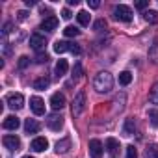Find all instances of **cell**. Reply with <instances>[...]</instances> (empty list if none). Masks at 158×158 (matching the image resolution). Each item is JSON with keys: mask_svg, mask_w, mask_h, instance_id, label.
<instances>
[{"mask_svg": "<svg viewBox=\"0 0 158 158\" xmlns=\"http://www.w3.org/2000/svg\"><path fill=\"white\" fill-rule=\"evenodd\" d=\"M6 104L11 108V110H21L24 106V97L21 93H10L6 97Z\"/></svg>", "mask_w": 158, "mask_h": 158, "instance_id": "obj_5", "label": "cell"}, {"mask_svg": "<svg viewBox=\"0 0 158 158\" xmlns=\"http://www.w3.org/2000/svg\"><path fill=\"white\" fill-rule=\"evenodd\" d=\"M30 108L35 115H43L45 114V101L41 97H32L30 99Z\"/></svg>", "mask_w": 158, "mask_h": 158, "instance_id": "obj_7", "label": "cell"}, {"mask_svg": "<svg viewBox=\"0 0 158 158\" xmlns=\"http://www.w3.org/2000/svg\"><path fill=\"white\" fill-rule=\"evenodd\" d=\"M123 134L125 136H134L136 134V121L132 117L125 119V125H123Z\"/></svg>", "mask_w": 158, "mask_h": 158, "instance_id": "obj_16", "label": "cell"}, {"mask_svg": "<svg viewBox=\"0 0 158 158\" xmlns=\"http://www.w3.org/2000/svg\"><path fill=\"white\" fill-rule=\"evenodd\" d=\"M47 125H48V128H50V130L58 132V130L63 127V117H61V115H58V114H52V115H48Z\"/></svg>", "mask_w": 158, "mask_h": 158, "instance_id": "obj_9", "label": "cell"}, {"mask_svg": "<svg viewBox=\"0 0 158 158\" xmlns=\"http://www.w3.org/2000/svg\"><path fill=\"white\" fill-rule=\"evenodd\" d=\"M17 15H19V19H21V21H24V19L28 17V13H26V11H19Z\"/></svg>", "mask_w": 158, "mask_h": 158, "instance_id": "obj_39", "label": "cell"}, {"mask_svg": "<svg viewBox=\"0 0 158 158\" xmlns=\"http://www.w3.org/2000/svg\"><path fill=\"white\" fill-rule=\"evenodd\" d=\"M88 6L93 8V10H97V8L101 6V2H99V0H88Z\"/></svg>", "mask_w": 158, "mask_h": 158, "instance_id": "obj_34", "label": "cell"}, {"mask_svg": "<svg viewBox=\"0 0 158 158\" xmlns=\"http://www.w3.org/2000/svg\"><path fill=\"white\" fill-rule=\"evenodd\" d=\"M127 158H138V151L134 145H128L127 147Z\"/></svg>", "mask_w": 158, "mask_h": 158, "instance_id": "obj_30", "label": "cell"}, {"mask_svg": "<svg viewBox=\"0 0 158 158\" xmlns=\"http://www.w3.org/2000/svg\"><path fill=\"white\" fill-rule=\"evenodd\" d=\"M93 30H95V32H104V30H106V21H104V19H99V21H95V24H93Z\"/></svg>", "mask_w": 158, "mask_h": 158, "instance_id": "obj_29", "label": "cell"}, {"mask_svg": "<svg viewBox=\"0 0 158 158\" xmlns=\"http://www.w3.org/2000/svg\"><path fill=\"white\" fill-rule=\"evenodd\" d=\"M134 6H136L138 10H145V8L149 6V0H139V2H136Z\"/></svg>", "mask_w": 158, "mask_h": 158, "instance_id": "obj_32", "label": "cell"}, {"mask_svg": "<svg viewBox=\"0 0 158 158\" xmlns=\"http://www.w3.org/2000/svg\"><path fill=\"white\" fill-rule=\"evenodd\" d=\"M63 34H65V37H76L78 34H80V30H78L76 26H65Z\"/></svg>", "mask_w": 158, "mask_h": 158, "instance_id": "obj_28", "label": "cell"}, {"mask_svg": "<svg viewBox=\"0 0 158 158\" xmlns=\"http://www.w3.org/2000/svg\"><path fill=\"white\" fill-rule=\"evenodd\" d=\"M71 149V138H61L60 141H56V152L58 154H65Z\"/></svg>", "mask_w": 158, "mask_h": 158, "instance_id": "obj_15", "label": "cell"}, {"mask_svg": "<svg viewBox=\"0 0 158 158\" xmlns=\"http://www.w3.org/2000/svg\"><path fill=\"white\" fill-rule=\"evenodd\" d=\"M47 60H48L47 54H39V56H37V63H47Z\"/></svg>", "mask_w": 158, "mask_h": 158, "instance_id": "obj_36", "label": "cell"}, {"mask_svg": "<svg viewBox=\"0 0 158 158\" xmlns=\"http://www.w3.org/2000/svg\"><path fill=\"white\" fill-rule=\"evenodd\" d=\"M39 28H41V30H45V32H54V30L58 28V19L50 15V17H47V19L41 23V26H39Z\"/></svg>", "mask_w": 158, "mask_h": 158, "instance_id": "obj_13", "label": "cell"}, {"mask_svg": "<svg viewBox=\"0 0 158 158\" xmlns=\"http://www.w3.org/2000/svg\"><path fill=\"white\" fill-rule=\"evenodd\" d=\"M11 26H13L11 23H6V24H4V28H2V35H8V34L11 32Z\"/></svg>", "mask_w": 158, "mask_h": 158, "instance_id": "obj_33", "label": "cell"}, {"mask_svg": "<svg viewBox=\"0 0 158 158\" xmlns=\"http://www.w3.org/2000/svg\"><path fill=\"white\" fill-rule=\"evenodd\" d=\"M76 19H78V23H80L82 26H89V21H91V15L88 13V11H78V15H76Z\"/></svg>", "mask_w": 158, "mask_h": 158, "instance_id": "obj_21", "label": "cell"}, {"mask_svg": "<svg viewBox=\"0 0 158 158\" xmlns=\"http://www.w3.org/2000/svg\"><path fill=\"white\" fill-rule=\"evenodd\" d=\"M93 88H95L99 93H108V91H112V88H114V76H112L108 71L97 73L95 80H93Z\"/></svg>", "mask_w": 158, "mask_h": 158, "instance_id": "obj_1", "label": "cell"}, {"mask_svg": "<svg viewBox=\"0 0 158 158\" xmlns=\"http://www.w3.org/2000/svg\"><path fill=\"white\" fill-rule=\"evenodd\" d=\"M149 101H151L152 104H158V82L151 88V91H149Z\"/></svg>", "mask_w": 158, "mask_h": 158, "instance_id": "obj_25", "label": "cell"}, {"mask_svg": "<svg viewBox=\"0 0 158 158\" xmlns=\"http://www.w3.org/2000/svg\"><path fill=\"white\" fill-rule=\"evenodd\" d=\"M114 19L121 21V23H128V21H132V10L125 4H119L114 8Z\"/></svg>", "mask_w": 158, "mask_h": 158, "instance_id": "obj_4", "label": "cell"}, {"mask_svg": "<svg viewBox=\"0 0 158 158\" xmlns=\"http://www.w3.org/2000/svg\"><path fill=\"white\" fill-rule=\"evenodd\" d=\"M73 52V54H80L82 52V48L78 47L76 43H71V41H56L54 43V52H58V54H63V52Z\"/></svg>", "mask_w": 158, "mask_h": 158, "instance_id": "obj_3", "label": "cell"}, {"mask_svg": "<svg viewBox=\"0 0 158 158\" xmlns=\"http://www.w3.org/2000/svg\"><path fill=\"white\" fill-rule=\"evenodd\" d=\"M130 82H132V73H128V71L119 73V84L121 86H128Z\"/></svg>", "mask_w": 158, "mask_h": 158, "instance_id": "obj_23", "label": "cell"}, {"mask_svg": "<svg viewBox=\"0 0 158 158\" xmlns=\"http://www.w3.org/2000/svg\"><path fill=\"white\" fill-rule=\"evenodd\" d=\"M47 147H48L47 138H35V139L30 143V149L35 151V152H43V151H47Z\"/></svg>", "mask_w": 158, "mask_h": 158, "instance_id": "obj_12", "label": "cell"}, {"mask_svg": "<svg viewBox=\"0 0 158 158\" xmlns=\"http://www.w3.org/2000/svg\"><path fill=\"white\" fill-rule=\"evenodd\" d=\"M50 106H52L56 112H58V110H61V108L65 106V95H63V93H60V91H58V93H54V95L50 97Z\"/></svg>", "mask_w": 158, "mask_h": 158, "instance_id": "obj_11", "label": "cell"}, {"mask_svg": "<svg viewBox=\"0 0 158 158\" xmlns=\"http://www.w3.org/2000/svg\"><path fill=\"white\" fill-rule=\"evenodd\" d=\"M61 17H63V19H65V21H69V19H71V17H73V13H71V11H69V10H63V11H61Z\"/></svg>", "mask_w": 158, "mask_h": 158, "instance_id": "obj_35", "label": "cell"}, {"mask_svg": "<svg viewBox=\"0 0 158 158\" xmlns=\"http://www.w3.org/2000/svg\"><path fill=\"white\" fill-rule=\"evenodd\" d=\"M102 152H104L102 143L99 139H91L89 141V156L91 158H102Z\"/></svg>", "mask_w": 158, "mask_h": 158, "instance_id": "obj_10", "label": "cell"}, {"mask_svg": "<svg viewBox=\"0 0 158 158\" xmlns=\"http://www.w3.org/2000/svg\"><path fill=\"white\" fill-rule=\"evenodd\" d=\"M48 84H50V80H48L47 76H39L37 80L34 82V88H35V89H39V91H43V89H47V88H48Z\"/></svg>", "mask_w": 158, "mask_h": 158, "instance_id": "obj_20", "label": "cell"}, {"mask_svg": "<svg viewBox=\"0 0 158 158\" xmlns=\"http://www.w3.org/2000/svg\"><path fill=\"white\" fill-rule=\"evenodd\" d=\"M39 128H41V125H39L35 119H26V123H24V130H26V134H37Z\"/></svg>", "mask_w": 158, "mask_h": 158, "instance_id": "obj_17", "label": "cell"}, {"mask_svg": "<svg viewBox=\"0 0 158 158\" xmlns=\"http://www.w3.org/2000/svg\"><path fill=\"white\" fill-rule=\"evenodd\" d=\"M149 121H151V125H152L154 128H158V110H156V108L149 110Z\"/></svg>", "mask_w": 158, "mask_h": 158, "instance_id": "obj_26", "label": "cell"}, {"mask_svg": "<svg viewBox=\"0 0 158 158\" xmlns=\"http://www.w3.org/2000/svg\"><path fill=\"white\" fill-rule=\"evenodd\" d=\"M84 110H86V93H84V91H78V93L74 95V99H73L71 112H73L74 117H78V115H82Z\"/></svg>", "mask_w": 158, "mask_h": 158, "instance_id": "obj_2", "label": "cell"}, {"mask_svg": "<svg viewBox=\"0 0 158 158\" xmlns=\"http://www.w3.org/2000/svg\"><path fill=\"white\" fill-rule=\"evenodd\" d=\"M67 69H69L67 60H58V63H56V67H54V73H56V76L60 78V76H63V74L67 73Z\"/></svg>", "mask_w": 158, "mask_h": 158, "instance_id": "obj_19", "label": "cell"}, {"mask_svg": "<svg viewBox=\"0 0 158 158\" xmlns=\"http://www.w3.org/2000/svg\"><path fill=\"white\" fill-rule=\"evenodd\" d=\"M2 143H4V147L10 149V151H19V149H21V139H19L15 134H6V136L2 138Z\"/></svg>", "mask_w": 158, "mask_h": 158, "instance_id": "obj_6", "label": "cell"}, {"mask_svg": "<svg viewBox=\"0 0 158 158\" xmlns=\"http://www.w3.org/2000/svg\"><path fill=\"white\" fill-rule=\"evenodd\" d=\"M23 158H34V156H30V154H28V156H23Z\"/></svg>", "mask_w": 158, "mask_h": 158, "instance_id": "obj_40", "label": "cell"}, {"mask_svg": "<svg viewBox=\"0 0 158 158\" xmlns=\"http://www.w3.org/2000/svg\"><path fill=\"white\" fill-rule=\"evenodd\" d=\"M82 74H84L82 65H80V63H74V67H73V80H78V78H82Z\"/></svg>", "mask_w": 158, "mask_h": 158, "instance_id": "obj_27", "label": "cell"}, {"mask_svg": "<svg viewBox=\"0 0 158 158\" xmlns=\"http://www.w3.org/2000/svg\"><path fill=\"white\" fill-rule=\"evenodd\" d=\"M2 127H4L6 130H17V128L21 127V121H19V117H15V115H8V117L4 119Z\"/></svg>", "mask_w": 158, "mask_h": 158, "instance_id": "obj_14", "label": "cell"}, {"mask_svg": "<svg viewBox=\"0 0 158 158\" xmlns=\"http://www.w3.org/2000/svg\"><path fill=\"white\" fill-rule=\"evenodd\" d=\"M39 11H41L43 15H45V13H50V10H48L47 6H39Z\"/></svg>", "mask_w": 158, "mask_h": 158, "instance_id": "obj_38", "label": "cell"}, {"mask_svg": "<svg viewBox=\"0 0 158 158\" xmlns=\"http://www.w3.org/2000/svg\"><path fill=\"white\" fill-rule=\"evenodd\" d=\"M28 63H30V58H28V56H21V58H19V67H21V69L28 67Z\"/></svg>", "mask_w": 158, "mask_h": 158, "instance_id": "obj_31", "label": "cell"}, {"mask_svg": "<svg viewBox=\"0 0 158 158\" xmlns=\"http://www.w3.org/2000/svg\"><path fill=\"white\" fill-rule=\"evenodd\" d=\"M106 149H108V152L112 154V158H115V156H117V151H119V141H117L115 138H108V139H106Z\"/></svg>", "mask_w": 158, "mask_h": 158, "instance_id": "obj_18", "label": "cell"}, {"mask_svg": "<svg viewBox=\"0 0 158 158\" xmlns=\"http://www.w3.org/2000/svg\"><path fill=\"white\" fill-rule=\"evenodd\" d=\"M143 19H145L149 24H156V23H158V11L149 10V11H145V13H143Z\"/></svg>", "mask_w": 158, "mask_h": 158, "instance_id": "obj_22", "label": "cell"}, {"mask_svg": "<svg viewBox=\"0 0 158 158\" xmlns=\"http://www.w3.org/2000/svg\"><path fill=\"white\" fill-rule=\"evenodd\" d=\"M4 54H6V56H10V54H11V48H10V45H8V43H4Z\"/></svg>", "mask_w": 158, "mask_h": 158, "instance_id": "obj_37", "label": "cell"}, {"mask_svg": "<svg viewBox=\"0 0 158 158\" xmlns=\"http://www.w3.org/2000/svg\"><path fill=\"white\" fill-rule=\"evenodd\" d=\"M45 45H47V41H45V37L41 35V34H32L30 35V47L34 48V50H43L45 48Z\"/></svg>", "mask_w": 158, "mask_h": 158, "instance_id": "obj_8", "label": "cell"}, {"mask_svg": "<svg viewBox=\"0 0 158 158\" xmlns=\"http://www.w3.org/2000/svg\"><path fill=\"white\" fill-rule=\"evenodd\" d=\"M145 158H158V145H149L145 149Z\"/></svg>", "mask_w": 158, "mask_h": 158, "instance_id": "obj_24", "label": "cell"}]
</instances>
